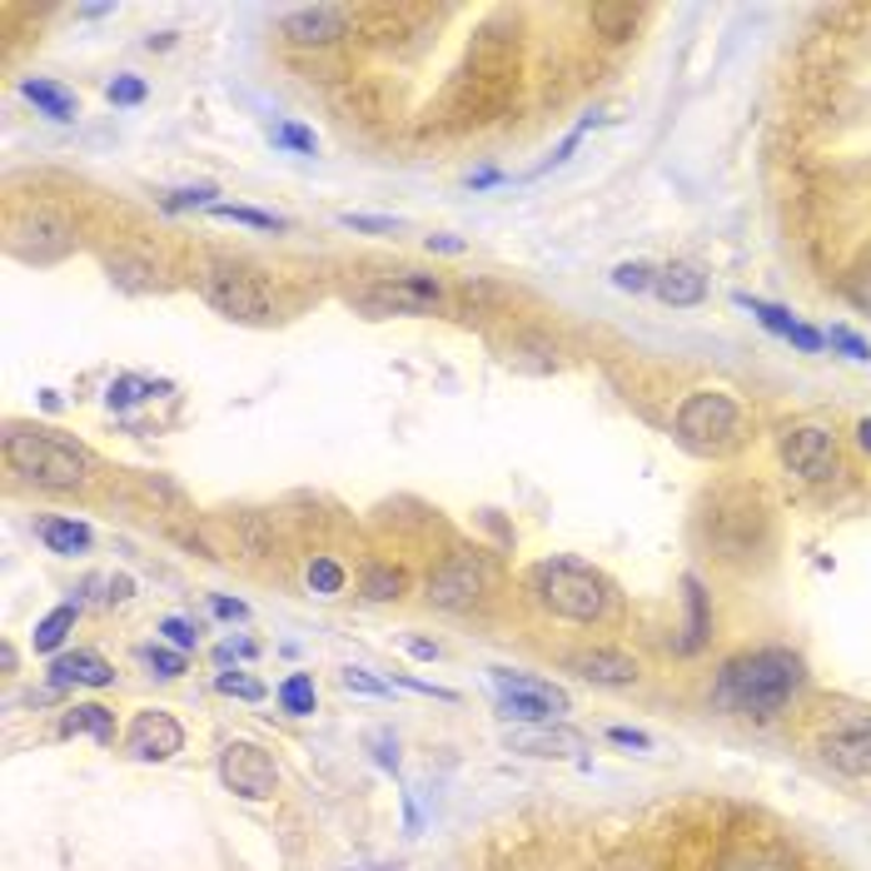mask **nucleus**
I'll list each match as a JSON object with an SVG mask.
<instances>
[{
    "label": "nucleus",
    "mask_w": 871,
    "mask_h": 871,
    "mask_svg": "<svg viewBox=\"0 0 871 871\" xmlns=\"http://www.w3.org/2000/svg\"><path fill=\"white\" fill-rule=\"evenodd\" d=\"M807 682V668H801L797 652L787 648H757L732 658L727 668L717 672V688H712V702L732 712H747V717H772L781 712L797 688Z\"/></svg>",
    "instance_id": "nucleus-1"
},
{
    "label": "nucleus",
    "mask_w": 871,
    "mask_h": 871,
    "mask_svg": "<svg viewBox=\"0 0 871 871\" xmlns=\"http://www.w3.org/2000/svg\"><path fill=\"white\" fill-rule=\"evenodd\" d=\"M533 598L563 622H598L608 612V583L573 558H548L533 568Z\"/></svg>",
    "instance_id": "nucleus-2"
},
{
    "label": "nucleus",
    "mask_w": 871,
    "mask_h": 871,
    "mask_svg": "<svg viewBox=\"0 0 871 871\" xmlns=\"http://www.w3.org/2000/svg\"><path fill=\"white\" fill-rule=\"evenodd\" d=\"M6 463L21 479L41 483V489H75L85 479V453L75 443L55 439L41 429H11L6 433Z\"/></svg>",
    "instance_id": "nucleus-3"
},
{
    "label": "nucleus",
    "mask_w": 871,
    "mask_h": 871,
    "mask_svg": "<svg viewBox=\"0 0 871 871\" xmlns=\"http://www.w3.org/2000/svg\"><path fill=\"white\" fill-rule=\"evenodd\" d=\"M200 294L210 309H220L224 319H240V324H264L274 314V300L264 290L260 274L240 270V264H210L200 274Z\"/></svg>",
    "instance_id": "nucleus-4"
},
{
    "label": "nucleus",
    "mask_w": 871,
    "mask_h": 871,
    "mask_svg": "<svg viewBox=\"0 0 871 871\" xmlns=\"http://www.w3.org/2000/svg\"><path fill=\"white\" fill-rule=\"evenodd\" d=\"M737 429H742V413H737V403H732L727 393L702 389V393H692V399L678 409L682 443H692V449H702V453L732 449V443H737Z\"/></svg>",
    "instance_id": "nucleus-5"
},
{
    "label": "nucleus",
    "mask_w": 871,
    "mask_h": 871,
    "mask_svg": "<svg viewBox=\"0 0 871 871\" xmlns=\"http://www.w3.org/2000/svg\"><path fill=\"white\" fill-rule=\"evenodd\" d=\"M483 588H489V563H483L479 553H449V558L429 573V592H423V598L443 612H463L483 598Z\"/></svg>",
    "instance_id": "nucleus-6"
},
{
    "label": "nucleus",
    "mask_w": 871,
    "mask_h": 871,
    "mask_svg": "<svg viewBox=\"0 0 871 871\" xmlns=\"http://www.w3.org/2000/svg\"><path fill=\"white\" fill-rule=\"evenodd\" d=\"M220 781L234 797L264 801L280 787V767H274V757L264 747H254V742H230V747L220 752Z\"/></svg>",
    "instance_id": "nucleus-7"
},
{
    "label": "nucleus",
    "mask_w": 871,
    "mask_h": 871,
    "mask_svg": "<svg viewBox=\"0 0 871 871\" xmlns=\"http://www.w3.org/2000/svg\"><path fill=\"white\" fill-rule=\"evenodd\" d=\"M781 459L807 483H827L837 473V439L827 429H817V423H797V429L781 433Z\"/></svg>",
    "instance_id": "nucleus-8"
},
{
    "label": "nucleus",
    "mask_w": 871,
    "mask_h": 871,
    "mask_svg": "<svg viewBox=\"0 0 871 871\" xmlns=\"http://www.w3.org/2000/svg\"><path fill=\"white\" fill-rule=\"evenodd\" d=\"M439 300L443 290L429 274H399V280H384L359 294V304H369L374 314H429L439 309Z\"/></svg>",
    "instance_id": "nucleus-9"
},
{
    "label": "nucleus",
    "mask_w": 871,
    "mask_h": 871,
    "mask_svg": "<svg viewBox=\"0 0 871 871\" xmlns=\"http://www.w3.org/2000/svg\"><path fill=\"white\" fill-rule=\"evenodd\" d=\"M821 757L841 777H871V722L857 717V722H841L837 732H827L821 737Z\"/></svg>",
    "instance_id": "nucleus-10"
},
{
    "label": "nucleus",
    "mask_w": 871,
    "mask_h": 871,
    "mask_svg": "<svg viewBox=\"0 0 871 871\" xmlns=\"http://www.w3.org/2000/svg\"><path fill=\"white\" fill-rule=\"evenodd\" d=\"M185 747V727L170 712H140L130 722V752L140 762H170Z\"/></svg>",
    "instance_id": "nucleus-11"
},
{
    "label": "nucleus",
    "mask_w": 871,
    "mask_h": 871,
    "mask_svg": "<svg viewBox=\"0 0 871 871\" xmlns=\"http://www.w3.org/2000/svg\"><path fill=\"white\" fill-rule=\"evenodd\" d=\"M344 21L349 15L339 6H294V11H284V35L294 45H329L344 35Z\"/></svg>",
    "instance_id": "nucleus-12"
},
{
    "label": "nucleus",
    "mask_w": 871,
    "mask_h": 871,
    "mask_svg": "<svg viewBox=\"0 0 871 871\" xmlns=\"http://www.w3.org/2000/svg\"><path fill=\"white\" fill-rule=\"evenodd\" d=\"M15 234H35V244L25 250V260H35V264L61 260V254L75 244L71 220H61V214H51V210H35L25 224H15Z\"/></svg>",
    "instance_id": "nucleus-13"
},
{
    "label": "nucleus",
    "mask_w": 871,
    "mask_h": 871,
    "mask_svg": "<svg viewBox=\"0 0 871 871\" xmlns=\"http://www.w3.org/2000/svg\"><path fill=\"white\" fill-rule=\"evenodd\" d=\"M115 668L101 658V652H61L51 662V688H111Z\"/></svg>",
    "instance_id": "nucleus-14"
},
{
    "label": "nucleus",
    "mask_w": 871,
    "mask_h": 871,
    "mask_svg": "<svg viewBox=\"0 0 871 871\" xmlns=\"http://www.w3.org/2000/svg\"><path fill=\"white\" fill-rule=\"evenodd\" d=\"M737 304H742V309H752V314H757V324H767L772 334H781V339H791L801 354H817L821 344H827V334H817V329H807V324H797L787 309H777V304H767V300H752V294H737Z\"/></svg>",
    "instance_id": "nucleus-15"
},
{
    "label": "nucleus",
    "mask_w": 871,
    "mask_h": 871,
    "mask_svg": "<svg viewBox=\"0 0 871 871\" xmlns=\"http://www.w3.org/2000/svg\"><path fill=\"white\" fill-rule=\"evenodd\" d=\"M573 668H578V678L598 682V688H632V682H638V662H632L628 652H612V648L583 652Z\"/></svg>",
    "instance_id": "nucleus-16"
},
{
    "label": "nucleus",
    "mask_w": 871,
    "mask_h": 871,
    "mask_svg": "<svg viewBox=\"0 0 871 871\" xmlns=\"http://www.w3.org/2000/svg\"><path fill=\"white\" fill-rule=\"evenodd\" d=\"M652 294H658L662 304H672V309H692V304L707 300V280H702L692 264H668V270H658Z\"/></svg>",
    "instance_id": "nucleus-17"
},
{
    "label": "nucleus",
    "mask_w": 871,
    "mask_h": 871,
    "mask_svg": "<svg viewBox=\"0 0 871 871\" xmlns=\"http://www.w3.org/2000/svg\"><path fill=\"white\" fill-rule=\"evenodd\" d=\"M499 717L523 722V727H543V722H558L563 707L538 692H499Z\"/></svg>",
    "instance_id": "nucleus-18"
},
{
    "label": "nucleus",
    "mask_w": 871,
    "mask_h": 871,
    "mask_svg": "<svg viewBox=\"0 0 871 871\" xmlns=\"http://www.w3.org/2000/svg\"><path fill=\"white\" fill-rule=\"evenodd\" d=\"M61 737H95V742H115V712L101 702H81L61 717Z\"/></svg>",
    "instance_id": "nucleus-19"
},
{
    "label": "nucleus",
    "mask_w": 871,
    "mask_h": 871,
    "mask_svg": "<svg viewBox=\"0 0 871 871\" xmlns=\"http://www.w3.org/2000/svg\"><path fill=\"white\" fill-rule=\"evenodd\" d=\"M513 752H528V757H578L583 752V737L578 732H513L508 737Z\"/></svg>",
    "instance_id": "nucleus-20"
},
{
    "label": "nucleus",
    "mask_w": 871,
    "mask_h": 871,
    "mask_svg": "<svg viewBox=\"0 0 871 871\" xmlns=\"http://www.w3.org/2000/svg\"><path fill=\"white\" fill-rule=\"evenodd\" d=\"M682 598H688V638H682V652H702V642H707L712 632V618H707V592H702V583L682 578Z\"/></svg>",
    "instance_id": "nucleus-21"
},
{
    "label": "nucleus",
    "mask_w": 871,
    "mask_h": 871,
    "mask_svg": "<svg viewBox=\"0 0 871 871\" xmlns=\"http://www.w3.org/2000/svg\"><path fill=\"white\" fill-rule=\"evenodd\" d=\"M41 538L51 553H91L95 533L85 523H71V518H45L41 523Z\"/></svg>",
    "instance_id": "nucleus-22"
},
{
    "label": "nucleus",
    "mask_w": 871,
    "mask_h": 871,
    "mask_svg": "<svg viewBox=\"0 0 871 871\" xmlns=\"http://www.w3.org/2000/svg\"><path fill=\"white\" fill-rule=\"evenodd\" d=\"M75 618H81V602H65V608H55V612H45L41 622H35V632H31V642H35V652H55L65 638H71V628H75Z\"/></svg>",
    "instance_id": "nucleus-23"
},
{
    "label": "nucleus",
    "mask_w": 871,
    "mask_h": 871,
    "mask_svg": "<svg viewBox=\"0 0 871 871\" xmlns=\"http://www.w3.org/2000/svg\"><path fill=\"white\" fill-rule=\"evenodd\" d=\"M489 672H493V688H499V692H538V697L558 702L563 712L573 707V702H568V692H563V688H553V682H543V678H528V672H513V668H489Z\"/></svg>",
    "instance_id": "nucleus-24"
},
{
    "label": "nucleus",
    "mask_w": 871,
    "mask_h": 871,
    "mask_svg": "<svg viewBox=\"0 0 871 871\" xmlns=\"http://www.w3.org/2000/svg\"><path fill=\"white\" fill-rule=\"evenodd\" d=\"M588 21L598 25L608 41H628L632 31H638V21H642V11L638 6H592L588 11Z\"/></svg>",
    "instance_id": "nucleus-25"
},
{
    "label": "nucleus",
    "mask_w": 871,
    "mask_h": 871,
    "mask_svg": "<svg viewBox=\"0 0 871 871\" xmlns=\"http://www.w3.org/2000/svg\"><path fill=\"white\" fill-rule=\"evenodd\" d=\"M280 707L290 712V717H309V712L319 707V692H314L309 672H290V678L280 682Z\"/></svg>",
    "instance_id": "nucleus-26"
},
{
    "label": "nucleus",
    "mask_w": 871,
    "mask_h": 871,
    "mask_svg": "<svg viewBox=\"0 0 871 871\" xmlns=\"http://www.w3.org/2000/svg\"><path fill=\"white\" fill-rule=\"evenodd\" d=\"M25 101L41 105L51 120H75V101L61 91V85H51V81H25Z\"/></svg>",
    "instance_id": "nucleus-27"
},
{
    "label": "nucleus",
    "mask_w": 871,
    "mask_h": 871,
    "mask_svg": "<svg viewBox=\"0 0 871 871\" xmlns=\"http://www.w3.org/2000/svg\"><path fill=\"white\" fill-rule=\"evenodd\" d=\"M403 592V573L389 568V563H374V568H364V598L369 602H393Z\"/></svg>",
    "instance_id": "nucleus-28"
},
{
    "label": "nucleus",
    "mask_w": 871,
    "mask_h": 871,
    "mask_svg": "<svg viewBox=\"0 0 871 871\" xmlns=\"http://www.w3.org/2000/svg\"><path fill=\"white\" fill-rule=\"evenodd\" d=\"M155 389H165V384H145V379H130V374H120V379L105 389V403L111 409H130V403H140V399H150Z\"/></svg>",
    "instance_id": "nucleus-29"
},
{
    "label": "nucleus",
    "mask_w": 871,
    "mask_h": 871,
    "mask_svg": "<svg viewBox=\"0 0 871 871\" xmlns=\"http://www.w3.org/2000/svg\"><path fill=\"white\" fill-rule=\"evenodd\" d=\"M214 220H234V224H254V230H284L280 214L250 210V204H214Z\"/></svg>",
    "instance_id": "nucleus-30"
},
{
    "label": "nucleus",
    "mask_w": 871,
    "mask_h": 871,
    "mask_svg": "<svg viewBox=\"0 0 871 871\" xmlns=\"http://www.w3.org/2000/svg\"><path fill=\"white\" fill-rule=\"evenodd\" d=\"M309 588L319 592V598H334V592L344 588V568L334 558H314L309 563Z\"/></svg>",
    "instance_id": "nucleus-31"
},
{
    "label": "nucleus",
    "mask_w": 871,
    "mask_h": 871,
    "mask_svg": "<svg viewBox=\"0 0 871 871\" xmlns=\"http://www.w3.org/2000/svg\"><path fill=\"white\" fill-rule=\"evenodd\" d=\"M612 284H618L622 294H642V290H652V284H658V270H648V264H618V270H612Z\"/></svg>",
    "instance_id": "nucleus-32"
},
{
    "label": "nucleus",
    "mask_w": 871,
    "mask_h": 871,
    "mask_svg": "<svg viewBox=\"0 0 871 871\" xmlns=\"http://www.w3.org/2000/svg\"><path fill=\"white\" fill-rule=\"evenodd\" d=\"M214 195H220L214 185H190V190H175L170 200H165V210L180 214V210H200V204H210V210H214V204H220Z\"/></svg>",
    "instance_id": "nucleus-33"
},
{
    "label": "nucleus",
    "mask_w": 871,
    "mask_h": 871,
    "mask_svg": "<svg viewBox=\"0 0 871 871\" xmlns=\"http://www.w3.org/2000/svg\"><path fill=\"white\" fill-rule=\"evenodd\" d=\"M847 300L857 304L861 314H871V260H861L857 270L847 274Z\"/></svg>",
    "instance_id": "nucleus-34"
},
{
    "label": "nucleus",
    "mask_w": 871,
    "mask_h": 871,
    "mask_svg": "<svg viewBox=\"0 0 871 871\" xmlns=\"http://www.w3.org/2000/svg\"><path fill=\"white\" fill-rule=\"evenodd\" d=\"M344 230H359V234H393L399 230V220H389V214H339Z\"/></svg>",
    "instance_id": "nucleus-35"
},
{
    "label": "nucleus",
    "mask_w": 871,
    "mask_h": 871,
    "mask_svg": "<svg viewBox=\"0 0 871 871\" xmlns=\"http://www.w3.org/2000/svg\"><path fill=\"white\" fill-rule=\"evenodd\" d=\"M145 662L155 668V678H180V672H185V652L180 648H145Z\"/></svg>",
    "instance_id": "nucleus-36"
},
{
    "label": "nucleus",
    "mask_w": 871,
    "mask_h": 871,
    "mask_svg": "<svg viewBox=\"0 0 871 871\" xmlns=\"http://www.w3.org/2000/svg\"><path fill=\"white\" fill-rule=\"evenodd\" d=\"M220 692H230V697H244V702H260L264 697V682L244 678V672H220V682H214Z\"/></svg>",
    "instance_id": "nucleus-37"
},
{
    "label": "nucleus",
    "mask_w": 871,
    "mask_h": 871,
    "mask_svg": "<svg viewBox=\"0 0 871 871\" xmlns=\"http://www.w3.org/2000/svg\"><path fill=\"white\" fill-rule=\"evenodd\" d=\"M160 632H165V642H170V648H180V652H190L195 642H200V628H195L190 618H165Z\"/></svg>",
    "instance_id": "nucleus-38"
},
{
    "label": "nucleus",
    "mask_w": 871,
    "mask_h": 871,
    "mask_svg": "<svg viewBox=\"0 0 871 871\" xmlns=\"http://www.w3.org/2000/svg\"><path fill=\"white\" fill-rule=\"evenodd\" d=\"M827 344H831V349H841V354H847V359H857V364H871V344H867V339H857V334H851V329H841V324L827 334Z\"/></svg>",
    "instance_id": "nucleus-39"
},
{
    "label": "nucleus",
    "mask_w": 871,
    "mask_h": 871,
    "mask_svg": "<svg viewBox=\"0 0 871 871\" xmlns=\"http://www.w3.org/2000/svg\"><path fill=\"white\" fill-rule=\"evenodd\" d=\"M339 682H344L349 692H364V697H384V692H389V682L369 678L364 668H344V672H339Z\"/></svg>",
    "instance_id": "nucleus-40"
},
{
    "label": "nucleus",
    "mask_w": 871,
    "mask_h": 871,
    "mask_svg": "<svg viewBox=\"0 0 871 871\" xmlns=\"http://www.w3.org/2000/svg\"><path fill=\"white\" fill-rule=\"evenodd\" d=\"M145 95H150V91H145L140 75H115V81H111V101L115 105H140Z\"/></svg>",
    "instance_id": "nucleus-41"
},
{
    "label": "nucleus",
    "mask_w": 871,
    "mask_h": 871,
    "mask_svg": "<svg viewBox=\"0 0 871 871\" xmlns=\"http://www.w3.org/2000/svg\"><path fill=\"white\" fill-rule=\"evenodd\" d=\"M274 145H284V150H300V155H314V135L304 130V125H280V130H274Z\"/></svg>",
    "instance_id": "nucleus-42"
},
{
    "label": "nucleus",
    "mask_w": 871,
    "mask_h": 871,
    "mask_svg": "<svg viewBox=\"0 0 871 871\" xmlns=\"http://www.w3.org/2000/svg\"><path fill=\"white\" fill-rule=\"evenodd\" d=\"M608 742H618V747H638V752L652 747V737H648V732H638V727H608Z\"/></svg>",
    "instance_id": "nucleus-43"
},
{
    "label": "nucleus",
    "mask_w": 871,
    "mask_h": 871,
    "mask_svg": "<svg viewBox=\"0 0 871 871\" xmlns=\"http://www.w3.org/2000/svg\"><path fill=\"white\" fill-rule=\"evenodd\" d=\"M210 608H214V618H224V622H244V618H250V608H244L240 598H210Z\"/></svg>",
    "instance_id": "nucleus-44"
},
{
    "label": "nucleus",
    "mask_w": 871,
    "mask_h": 871,
    "mask_svg": "<svg viewBox=\"0 0 871 871\" xmlns=\"http://www.w3.org/2000/svg\"><path fill=\"white\" fill-rule=\"evenodd\" d=\"M429 250H443V254H463V240H453V234H429Z\"/></svg>",
    "instance_id": "nucleus-45"
},
{
    "label": "nucleus",
    "mask_w": 871,
    "mask_h": 871,
    "mask_svg": "<svg viewBox=\"0 0 871 871\" xmlns=\"http://www.w3.org/2000/svg\"><path fill=\"white\" fill-rule=\"evenodd\" d=\"M409 652H413V658H423V662H433V658H439V642L413 638V642H409Z\"/></svg>",
    "instance_id": "nucleus-46"
},
{
    "label": "nucleus",
    "mask_w": 871,
    "mask_h": 871,
    "mask_svg": "<svg viewBox=\"0 0 871 871\" xmlns=\"http://www.w3.org/2000/svg\"><path fill=\"white\" fill-rule=\"evenodd\" d=\"M130 588H135V583L125 578V573H120V578H111V598H115V602H120V598H130Z\"/></svg>",
    "instance_id": "nucleus-47"
},
{
    "label": "nucleus",
    "mask_w": 871,
    "mask_h": 871,
    "mask_svg": "<svg viewBox=\"0 0 871 871\" xmlns=\"http://www.w3.org/2000/svg\"><path fill=\"white\" fill-rule=\"evenodd\" d=\"M15 662H21V658H15V648H11V642H0V668L15 672Z\"/></svg>",
    "instance_id": "nucleus-48"
},
{
    "label": "nucleus",
    "mask_w": 871,
    "mask_h": 871,
    "mask_svg": "<svg viewBox=\"0 0 871 871\" xmlns=\"http://www.w3.org/2000/svg\"><path fill=\"white\" fill-rule=\"evenodd\" d=\"M857 443L871 453V419H861V423H857Z\"/></svg>",
    "instance_id": "nucleus-49"
},
{
    "label": "nucleus",
    "mask_w": 871,
    "mask_h": 871,
    "mask_svg": "<svg viewBox=\"0 0 871 871\" xmlns=\"http://www.w3.org/2000/svg\"><path fill=\"white\" fill-rule=\"evenodd\" d=\"M747 871H787V867H781V861H752Z\"/></svg>",
    "instance_id": "nucleus-50"
}]
</instances>
